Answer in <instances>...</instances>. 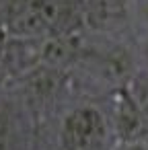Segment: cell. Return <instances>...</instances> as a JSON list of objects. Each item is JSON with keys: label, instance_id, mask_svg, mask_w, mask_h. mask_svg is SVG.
<instances>
[{"label": "cell", "instance_id": "cell-1", "mask_svg": "<svg viewBox=\"0 0 148 150\" xmlns=\"http://www.w3.org/2000/svg\"><path fill=\"white\" fill-rule=\"evenodd\" d=\"M107 136V119L93 105H80L66 113V117L62 119V150H103Z\"/></svg>", "mask_w": 148, "mask_h": 150}, {"label": "cell", "instance_id": "cell-2", "mask_svg": "<svg viewBox=\"0 0 148 150\" xmlns=\"http://www.w3.org/2000/svg\"><path fill=\"white\" fill-rule=\"evenodd\" d=\"M127 21V0H82V25L95 33H111Z\"/></svg>", "mask_w": 148, "mask_h": 150}, {"label": "cell", "instance_id": "cell-3", "mask_svg": "<svg viewBox=\"0 0 148 150\" xmlns=\"http://www.w3.org/2000/svg\"><path fill=\"white\" fill-rule=\"evenodd\" d=\"M115 134L119 142H142L148 134V119L127 88L115 95Z\"/></svg>", "mask_w": 148, "mask_h": 150}, {"label": "cell", "instance_id": "cell-4", "mask_svg": "<svg viewBox=\"0 0 148 150\" xmlns=\"http://www.w3.org/2000/svg\"><path fill=\"white\" fill-rule=\"evenodd\" d=\"M113 150H148L144 142H119Z\"/></svg>", "mask_w": 148, "mask_h": 150}, {"label": "cell", "instance_id": "cell-5", "mask_svg": "<svg viewBox=\"0 0 148 150\" xmlns=\"http://www.w3.org/2000/svg\"><path fill=\"white\" fill-rule=\"evenodd\" d=\"M6 41H8V33H6V29L2 27V23H0V56H2V52H4V47H6Z\"/></svg>", "mask_w": 148, "mask_h": 150}, {"label": "cell", "instance_id": "cell-6", "mask_svg": "<svg viewBox=\"0 0 148 150\" xmlns=\"http://www.w3.org/2000/svg\"><path fill=\"white\" fill-rule=\"evenodd\" d=\"M144 54H146V60H148V41H146V47H144Z\"/></svg>", "mask_w": 148, "mask_h": 150}]
</instances>
